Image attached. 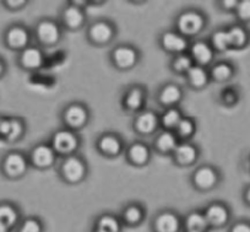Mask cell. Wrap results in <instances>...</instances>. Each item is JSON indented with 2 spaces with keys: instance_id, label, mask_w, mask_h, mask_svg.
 Segmentation results:
<instances>
[{
  "instance_id": "6da1fadb",
  "label": "cell",
  "mask_w": 250,
  "mask_h": 232,
  "mask_svg": "<svg viewBox=\"0 0 250 232\" xmlns=\"http://www.w3.org/2000/svg\"><path fill=\"white\" fill-rule=\"evenodd\" d=\"M208 19L203 10L196 8H188L180 11L174 19V28L189 40H196L208 28Z\"/></svg>"
},
{
  "instance_id": "7a4b0ae2",
  "label": "cell",
  "mask_w": 250,
  "mask_h": 232,
  "mask_svg": "<svg viewBox=\"0 0 250 232\" xmlns=\"http://www.w3.org/2000/svg\"><path fill=\"white\" fill-rule=\"evenodd\" d=\"M88 163L80 154L71 155L62 159L58 167V173L62 181L66 185L76 186L85 182L88 176Z\"/></svg>"
},
{
  "instance_id": "3957f363",
  "label": "cell",
  "mask_w": 250,
  "mask_h": 232,
  "mask_svg": "<svg viewBox=\"0 0 250 232\" xmlns=\"http://www.w3.org/2000/svg\"><path fill=\"white\" fill-rule=\"evenodd\" d=\"M27 154L21 150H9L0 159V173L9 181H19L30 170Z\"/></svg>"
},
{
  "instance_id": "277c9868",
  "label": "cell",
  "mask_w": 250,
  "mask_h": 232,
  "mask_svg": "<svg viewBox=\"0 0 250 232\" xmlns=\"http://www.w3.org/2000/svg\"><path fill=\"white\" fill-rule=\"evenodd\" d=\"M33 40L41 48H53L59 45L64 36V28L59 21L50 18H43L36 23L32 30Z\"/></svg>"
},
{
  "instance_id": "5b68a950",
  "label": "cell",
  "mask_w": 250,
  "mask_h": 232,
  "mask_svg": "<svg viewBox=\"0 0 250 232\" xmlns=\"http://www.w3.org/2000/svg\"><path fill=\"white\" fill-rule=\"evenodd\" d=\"M62 127L80 133L91 120V111L86 103L81 101H71L62 110Z\"/></svg>"
},
{
  "instance_id": "8992f818",
  "label": "cell",
  "mask_w": 250,
  "mask_h": 232,
  "mask_svg": "<svg viewBox=\"0 0 250 232\" xmlns=\"http://www.w3.org/2000/svg\"><path fill=\"white\" fill-rule=\"evenodd\" d=\"M109 60L114 69L130 71L140 63L141 52L131 43H118L110 49Z\"/></svg>"
},
{
  "instance_id": "52a82bcc",
  "label": "cell",
  "mask_w": 250,
  "mask_h": 232,
  "mask_svg": "<svg viewBox=\"0 0 250 232\" xmlns=\"http://www.w3.org/2000/svg\"><path fill=\"white\" fill-rule=\"evenodd\" d=\"M49 144L52 145L53 150L57 152L59 159H64L79 154L81 147V137L79 133L62 127L53 133L49 139Z\"/></svg>"
},
{
  "instance_id": "ba28073f",
  "label": "cell",
  "mask_w": 250,
  "mask_h": 232,
  "mask_svg": "<svg viewBox=\"0 0 250 232\" xmlns=\"http://www.w3.org/2000/svg\"><path fill=\"white\" fill-rule=\"evenodd\" d=\"M32 30L22 23H10L3 32V45L11 52L20 53L32 45Z\"/></svg>"
},
{
  "instance_id": "9c48e42d",
  "label": "cell",
  "mask_w": 250,
  "mask_h": 232,
  "mask_svg": "<svg viewBox=\"0 0 250 232\" xmlns=\"http://www.w3.org/2000/svg\"><path fill=\"white\" fill-rule=\"evenodd\" d=\"M118 36V28L108 19H98L91 23L86 30V38L92 46L104 47L114 42Z\"/></svg>"
},
{
  "instance_id": "30bf717a",
  "label": "cell",
  "mask_w": 250,
  "mask_h": 232,
  "mask_svg": "<svg viewBox=\"0 0 250 232\" xmlns=\"http://www.w3.org/2000/svg\"><path fill=\"white\" fill-rule=\"evenodd\" d=\"M221 182V173L217 167L208 163L198 166L190 173V185L195 190L208 193L216 189Z\"/></svg>"
},
{
  "instance_id": "8fae6325",
  "label": "cell",
  "mask_w": 250,
  "mask_h": 232,
  "mask_svg": "<svg viewBox=\"0 0 250 232\" xmlns=\"http://www.w3.org/2000/svg\"><path fill=\"white\" fill-rule=\"evenodd\" d=\"M28 162L32 168L38 171H47L54 167L59 156L53 150L49 141H41L33 145L27 154Z\"/></svg>"
},
{
  "instance_id": "7c38bea8",
  "label": "cell",
  "mask_w": 250,
  "mask_h": 232,
  "mask_svg": "<svg viewBox=\"0 0 250 232\" xmlns=\"http://www.w3.org/2000/svg\"><path fill=\"white\" fill-rule=\"evenodd\" d=\"M59 23L64 31L76 32L83 30L87 23L85 9L79 4V1H69L60 11Z\"/></svg>"
},
{
  "instance_id": "4fadbf2b",
  "label": "cell",
  "mask_w": 250,
  "mask_h": 232,
  "mask_svg": "<svg viewBox=\"0 0 250 232\" xmlns=\"http://www.w3.org/2000/svg\"><path fill=\"white\" fill-rule=\"evenodd\" d=\"M147 98V89L141 84H133L124 90L120 98V105L125 112L135 116L136 113L146 110Z\"/></svg>"
},
{
  "instance_id": "5bb4252c",
  "label": "cell",
  "mask_w": 250,
  "mask_h": 232,
  "mask_svg": "<svg viewBox=\"0 0 250 232\" xmlns=\"http://www.w3.org/2000/svg\"><path fill=\"white\" fill-rule=\"evenodd\" d=\"M95 147L100 155L107 159H117L125 154V142L122 135L115 132H104L96 139Z\"/></svg>"
},
{
  "instance_id": "9a60e30c",
  "label": "cell",
  "mask_w": 250,
  "mask_h": 232,
  "mask_svg": "<svg viewBox=\"0 0 250 232\" xmlns=\"http://www.w3.org/2000/svg\"><path fill=\"white\" fill-rule=\"evenodd\" d=\"M131 127L136 134L143 138L156 135L161 130L160 113L146 108L134 116Z\"/></svg>"
},
{
  "instance_id": "2e32d148",
  "label": "cell",
  "mask_w": 250,
  "mask_h": 232,
  "mask_svg": "<svg viewBox=\"0 0 250 232\" xmlns=\"http://www.w3.org/2000/svg\"><path fill=\"white\" fill-rule=\"evenodd\" d=\"M158 45L163 52L173 57V55L187 53L191 45V40L183 36L174 28H170V30H166L161 33L160 38H158Z\"/></svg>"
},
{
  "instance_id": "e0dca14e",
  "label": "cell",
  "mask_w": 250,
  "mask_h": 232,
  "mask_svg": "<svg viewBox=\"0 0 250 232\" xmlns=\"http://www.w3.org/2000/svg\"><path fill=\"white\" fill-rule=\"evenodd\" d=\"M27 133L26 120L21 117H0V139L8 144L21 141Z\"/></svg>"
},
{
  "instance_id": "ac0fdd59",
  "label": "cell",
  "mask_w": 250,
  "mask_h": 232,
  "mask_svg": "<svg viewBox=\"0 0 250 232\" xmlns=\"http://www.w3.org/2000/svg\"><path fill=\"white\" fill-rule=\"evenodd\" d=\"M44 63V50L40 46L33 43L16 55V64L23 71H37L42 69Z\"/></svg>"
},
{
  "instance_id": "d6986e66",
  "label": "cell",
  "mask_w": 250,
  "mask_h": 232,
  "mask_svg": "<svg viewBox=\"0 0 250 232\" xmlns=\"http://www.w3.org/2000/svg\"><path fill=\"white\" fill-rule=\"evenodd\" d=\"M185 93L182 86L174 81L165 83L157 91L156 101L163 110L173 107H179L182 101L184 100Z\"/></svg>"
},
{
  "instance_id": "ffe728a7",
  "label": "cell",
  "mask_w": 250,
  "mask_h": 232,
  "mask_svg": "<svg viewBox=\"0 0 250 232\" xmlns=\"http://www.w3.org/2000/svg\"><path fill=\"white\" fill-rule=\"evenodd\" d=\"M153 150L147 142L143 140H135L125 149V159L134 167H145L151 162Z\"/></svg>"
},
{
  "instance_id": "44dd1931",
  "label": "cell",
  "mask_w": 250,
  "mask_h": 232,
  "mask_svg": "<svg viewBox=\"0 0 250 232\" xmlns=\"http://www.w3.org/2000/svg\"><path fill=\"white\" fill-rule=\"evenodd\" d=\"M200 154V147L194 141H179L170 158L178 167L187 168L198 162Z\"/></svg>"
},
{
  "instance_id": "7402d4cb",
  "label": "cell",
  "mask_w": 250,
  "mask_h": 232,
  "mask_svg": "<svg viewBox=\"0 0 250 232\" xmlns=\"http://www.w3.org/2000/svg\"><path fill=\"white\" fill-rule=\"evenodd\" d=\"M194 64L204 68H210L215 63L216 52L211 47L208 40H193L188 50Z\"/></svg>"
},
{
  "instance_id": "603a6c76",
  "label": "cell",
  "mask_w": 250,
  "mask_h": 232,
  "mask_svg": "<svg viewBox=\"0 0 250 232\" xmlns=\"http://www.w3.org/2000/svg\"><path fill=\"white\" fill-rule=\"evenodd\" d=\"M183 227L182 217L177 211L170 209L158 212L152 221L153 232H180Z\"/></svg>"
},
{
  "instance_id": "cb8c5ba5",
  "label": "cell",
  "mask_w": 250,
  "mask_h": 232,
  "mask_svg": "<svg viewBox=\"0 0 250 232\" xmlns=\"http://www.w3.org/2000/svg\"><path fill=\"white\" fill-rule=\"evenodd\" d=\"M204 214H205L210 227L225 226L229 221L230 217L229 208L225 203L217 202V200L206 205L205 209H204Z\"/></svg>"
},
{
  "instance_id": "d4e9b609",
  "label": "cell",
  "mask_w": 250,
  "mask_h": 232,
  "mask_svg": "<svg viewBox=\"0 0 250 232\" xmlns=\"http://www.w3.org/2000/svg\"><path fill=\"white\" fill-rule=\"evenodd\" d=\"M179 144V139L177 138L173 130H163L161 129L155 135V139L152 142V150L157 154L163 156H172L174 150L177 149Z\"/></svg>"
},
{
  "instance_id": "484cf974",
  "label": "cell",
  "mask_w": 250,
  "mask_h": 232,
  "mask_svg": "<svg viewBox=\"0 0 250 232\" xmlns=\"http://www.w3.org/2000/svg\"><path fill=\"white\" fill-rule=\"evenodd\" d=\"M184 79L187 81V85L194 91L204 90L211 83L208 68H204L196 64H194L191 69L185 74Z\"/></svg>"
},
{
  "instance_id": "4316f807",
  "label": "cell",
  "mask_w": 250,
  "mask_h": 232,
  "mask_svg": "<svg viewBox=\"0 0 250 232\" xmlns=\"http://www.w3.org/2000/svg\"><path fill=\"white\" fill-rule=\"evenodd\" d=\"M22 217H21L20 208L10 200H0V222L14 230L18 227Z\"/></svg>"
},
{
  "instance_id": "83f0119b",
  "label": "cell",
  "mask_w": 250,
  "mask_h": 232,
  "mask_svg": "<svg viewBox=\"0 0 250 232\" xmlns=\"http://www.w3.org/2000/svg\"><path fill=\"white\" fill-rule=\"evenodd\" d=\"M146 216V209L140 203H129L123 208L122 221L128 226H138L144 221Z\"/></svg>"
},
{
  "instance_id": "f1b7e54d",
  "label": "cell",
  "mask_w": 250,
  "mask_h": 232,
  "mask_svg": "<svg viewBox=\"0 0 250 232\" xmlns=\"http://www.w3.org/2000/svg\"><path fill=\"white\" fill-rule=\"evenodd\" d=\"M183 226L185 231L194 232H206L210 229L204 210H191L190 212H188L183 219Z\"/></svg>"
},
{
  "instance_id": "f546056e",
  "label": "cell",
  "mask_w": 250,
  "mask_h": 232,
  "mask_svg": "<svg viewBox=\"0 0 250 232\" xmlns=\"http://www.w3.org/2000/svg\"><path fill=\"white\" fill-rule=\"evenodd\" d=\"M208 72H210L211 83H228L234 75V68L227 60H220V62H215L210 68H208Z\"/></svg>"
},
{
  "instance_id": "4dcf8cb0",
  "label": "cell",
  "mask_w": 250,
  "mask_h": 232,
  "mask_svg": "<svg viewBox=\"0 0 250 232\" xmlns=\"http://www.w3.org/2000/svg\"><path fill=\"white\" fill-rule=\"evenodd\" d=\"M196 130H198V124L193 117L184 116L177 128L174 129L175 135L179 139V141H193V138L195 137Z\"/></svg>"
},
{
  "instance_id": "1f68e13d",
  "label": "cell",
  "mask_w": 250,
  "mask_h": 232,
  "mask_svg": "<svg viewBox=\"0 0 250 232\" xmlns=\"http://www.w3.org/2000/svg\"><path fill=\"white\" fill-rule=\"evenodd\" d=\"M184 113L182 112L180 107H173L163 110V112L160 115V123L161 129L163 130H173L177 128L182 118L184 117Z\"/></svg>"
},
{
  "instance_id": "d6a6232c",
  "label": "cell",
  "mask_w": 250,
  "mask_h": 232,
  "mask_svg": "<svg viewBox=\"0 0 250 232\" xmlns=\"http://www.w3.org/2000/svg\"><path fill=\"white\" fill-rule=\"evenodd\" d=\"M194 65L193 59L189 55V53H182V54H177L170 57L169 62V69L173 74L179 75V76H185L191 67Z\"/></svg>"
},
{
  "instance_id": "836d02e7",
  "label": "cell",
  "mask_w": 250,
  "mask_h": 232,
  "mask_svg": "<svg viewBox=\"0 0 250 232\" xmlns=\"http://www.w3.org/2000/svg\"><path fill=\"white\" fill-rule=\"evenodd\" d=\"M95 229L101 232H120L122 231V220L113 214L100 215L95 221Z\"/></svg>"
},
{
  "instance_id": "e575fe53",
  "label": "cell",
  "mask_w": 250,
  "mask_h": 232,
  "mask_svg": "<svg viewBox=\"0 0 250 232\" xmlns=\"http://www.w3.org/2000/svg\"><path fill=\"white\" fill-rule=\"evenodd\" d=\"M211 47L213 48L216 53H225L230 49L229 37H228L227 28H218L208 38Z\"/></svg>"
},
{
  "instance_id": "d590c367",
  "label": "cell",
  "mask_w": 250,
  "mask_h": 232,
  "mask_svg": "<svg viewBox=\"0 0 250 232\" xmlns=\"http://www.w3.org/2000/svg\"><path fill=\"white\" fill-rule=\"evenodd\" d=\"M228 37H229L230 48H239L245 47L249 40V35H248L247 30L240 25H233L229 28H227Z\"/></svg>"
},
{
  "instance_id": "8d00e7d4",
  "label": "cell",
  "mask_w": 250,
  "mask_h": 232,
  "mask_svg": "<svg viewBox=\"0 0 250 232\" xmlns=\"http://www.w3.org/2000/svg\"><path fill=\"white\" fill-rule=\"evenodd\" d=\"M15 230L16 232H43V224L40 217L28 216L21 220Z\"/></svg>"
},
{
  "instance_id": "74e56055",
  "label": "cell",
  "mask_w": 250,
  "mask_h": 232,
  "mask_svg": "<svg viewBox=\"0 0 250 232\" xmlns=\"http://www.w3.org/2000/svg\"><path fill=\"white\" fill-rule=\"evenodd\" d=\"M0 3H1V5H3V8L5 10L11 11V13L22 10L23 8H26L28 5L27 0H3Z\"/></svg>"
},
{
  "instance_id": "f35d334b",
  "label": "cell",
  "mask_w": 250,
  "mask_h": 232,
  "mask_svg": "<svg viewBox=\"0 0 250 232\" xmlns=\"http://www.w3.org/2000/svg\"><path fill=\"white\" fill-rule=\"evenodd\" d=\"M238 19L240 21H250V0H242L235 9Z\"/></svg>"
},
{
  "instance_id": "ab89813d",
  "label": "cell",
  "mask_w": 250,
  "mask_h": 232,
  "mask_svg": "<svg viewBox=\"0 0 250 232\" xmlns=\"http://www.w3.org/2000/svg\"><path fill=\"white\" fill-rule=\"evenodd\" d=\"M221 101L227 106H233L238 101L237 93L230 89H226L221 93Z\"/></svg>"
},
{
  "instance_id": "60d3db41",
  "label": "cell",
  "mask_w": 250,
  "mask_h": 232,
  "mask_svg": "<svg viewBox=\"0 0 250 232\" xmlns=\"http://www.w3.org/2000/svg\"><path fill=\"white\" fill-rule=\"evenodd\" d=\"M220 6L222 10L225 11H235V9H237L238 4H239V1L238 0H222V1H220Z\"/></svg>"
},
{
  "instance_id": "b9f144b4",
  "label": "cell",
  "mask_w": 250,
  "mask_h": 232,
  "mask_svg": "<svg viewBox=\"0 0 250 232\" xmlns=\"http://www.w3.org/2000/svg\"><path fill=\"white\" fill-rule=\"evenodd\" d=\"M229 232H250V224L247 221H238L230 227Z\"/></svg>"
},
{
  "instance_id": "7bdbcfd3",
  "label": "cell",
  "mask_w": 250,
  "mask_h": 232,
  "mask_svg": "<svg viewBox=\"0 0 250 232\" xmlns=\"http://www.w3.org/2000/svg\"><path fill=\"white\" fill-rule=\"evenodd\" d=\"M6 72H8V63H6L5 58L0 55V80L5 76Z\"/></svg>"
},
{
  "instance_id": "ee69618b",
  "label": "cell",
  "mask_w": 250,
  "mask_h": 232,
  "mask_svg": "<svg viewBox=\"0 0 250 232\" xmlns=\"http://www.w3.org/2000/svg\"><path fill=\"white\" fill-rule=\"evenodd\" d=\"M0 232H11V230L9 227H6L5 225L0 222Z\"/></svg>"
},
{
  "instance_id": "f6af8a7d",
  "label": "cell",
  "mask_w": 250,
  "mask_h": 232,
  "mask_svg": "<svg viewBox=\"0 0 250 232\" xmlns=\"http://www.w3.org/2000/svg\"><path fill=\"white\" fill-rule=\"evenodd\" d=\"M245 200H247L248 204H250V187L248 188L247 192H245Z\"/></svg>"
},
{
  "instance_id": "bcb514c9",
  "label": "cell",
  "mask_w": 250,
  "mask_h": 232,
  "mask_svg": "<svg viewBox=\"0 0 250 232\" xmlns=\"http://www.w3.org/2000/svg\"><path fill=\"white\" fill-rule=\"evenodd\" d=\"M92 232H101V231H98V230H96V229H93V231Z\"/></svg>"
},
{
  "instance_id": "7dc6e473",
  "label": "cell",
  "mask_w": 250,
  "mask_h": 232,
  "mask_svg": "<svg viewBox=\"0 0 250 232\" xmlns=\"http://www.w3.org/2000/svg\"><path fill=\"white\" fill-rule=\"evenodd\" d=\"M185 232H194V231H185Z\"/></svg>"
},
{
  "instance_id": "c3c4849f",
  "label": "cell",
  "mask_w": 250,
  "mask_h": 232,
  "mask_svg": "<svg viewBox=\"0 0 250 232\" xmlns=\"http://www.w3.org/2000/svg\"><path fill=\"white\" fill-rule=\"evenodd\" d=\"M0 117H1V116H0Z\"/></svg>"
}]
</instances>
